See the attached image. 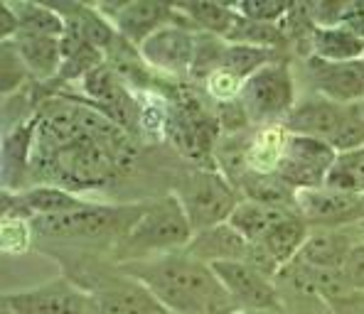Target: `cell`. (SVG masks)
I'll use <instances>...</instances> for the list:
<instances>
[{
	"label": "cell",
	"instance_id": "obj_1",
	"mask_svg": "<svg viewBox=\"0 0 364 314\" xmlns=\"http://www.w3.org/2000/svg\"><path fill=\"white\" fill-rule=\"evenodd\" d=\"M119 268L131 278L141 280L170 314L239 312L214 270L195 260L187 251L143 260V263H126Z\"/></svg>",
	"mask_w": 364,
	"mask_h": 314
},
{
	"label": "cell",
	"instance_id": "obj_2",
	"mask_svg": "<svg viewBox=\"0 0 364 314\" xmlns=\"http://www.w3.org/2000/svg\"><path fill=\"white\" fill-rule=\"evenodd\" d=\"M192 223L175 194L141 204L136 221L114 246L119 265L143 263L163 255L185 251L192 241Z\"/></svg>",
	"mask_w": 364,
	"mask_h": 314
},
{
	"label": "cell",
	"instance_id": "obj_3",
	"mask_svg": "<svg viewBox=\"0 0 364 314\" xmlns=\"http://www.w3.org/2000/svg\"><path fill=\"white\" fill-rule=\"evenodd\" d=\"M138 211H141V204L114 206L91 201L89 206L69 211V214L32 219V231H35V236L47 238V241H104V238H114L116 246L126 236L131 223L136 221Z\"/></svg>",
	"mask_w": 364,
	"mask_h": 314
},
{
	"label": "cell",
	"instance_id": "obj_4",
	"mask_svg": "<svg viewBox=\"0 0 364 314\" xmlns=\"http://www.w3.org/2000/svg\"><path fill=\"white\" fill-rule=\"evenodd\" d=\"M175 196L192 223V231L229 221L234 206L242 201V191L214 167L190 169L180 179Z\"/></svg>",
	"mask_w": 364,
	"mask_h": 314
},
{
	"label": "cell",
	"instance_id": "obj_5",
	"mask_svg": "<svg viewBox=\"0 0 364 314\" xmlns=\"http://www.w3.org/2000/svg\"><path fill=\"white\" fill-rule=\"evenodd\" d=\"M239 101H242L251 125L266 128L283 123L298 103L296 82H293L288 62L276 60L269 67L251 74L244 82Z\"/></svg>",
	"mask_w": 364,
	"mask_h": 314
},
{
	"label": "cell",
	"instance_id": "obj_6",
	"mask_svg": "<svg viewBox=\"0 0 364 314\" xmlns=\"http://www.w3.org/2000/svg\"><path fill=\"white\" fill-rule=\"evenodd\" d=\"M3 305L10 314H101L99 300L69 278L10 292L5 295Z\"/></svg>",
	"mask_w": 364,
	"mask_h": 314
},
{
	"label": "cell",
	"instance_id": "obj_7",
	"mask_svg": "<svg viewBox=\"0 0 364 314\" xmlns=\"http://www.w3.org/2000/svg\"><path fill=\"white\" fill-rule=\"evenodd\" d=\"M180 15V13H178ZM197 50V32L185 18L175 20V23L165 25L153 37H148L138 52H141L143 62L153 69L155 74L168 79H190L192 62H195Z\"/></svg>",
	"mask_w": 364,
	"mask_h": 314
},
{
	"label": "cell",
	"instance_id": "obj_8",
	"mask_svg": "<svg viewBox=\"0 0 364 314\" xmlns=\"http://www.w3.org/2000/svg\"><path fill=\"white\" fill-rule=\"evenodd\" d=\"M337 155L340 152L330 142L318 140V138L291 135L276 174L296 191L320 189L328 184V174Z\"/></svg>",
	"mask_w": 364,
	"mask_h": 314
},
{
	"label": "cell",
	"instance_id": "obj_9",
	"mask_svg": "<svg viewBox=\"0 0 364 314\" xmlns=\"http://www.w3.org/2000/svg\"><path fill=\"white\" fill-rule=\"evenodd\" d=\"M214 275L224 290L229 292L232 302L239 312H273L281 314L283 300L276 287V280L261 275L244 260H232V263L212 265Z\"/></svg>",
	"mask_w": 364,
	"mask_h": 314
},
{
	"label": "cell",
	"instance_id": "obj_10",
	"mask_svg": "<svg viewBox=\"0 0 364 314\" xmlns=\"http://www.w3.org/2000/svg\"><path fill=\"white\" fill-rule=\"evenodd\" d=\"M96 10L133 47H141L148 37H153L158 30H163L165 25L175 23L180 18L175 5L158 3V0H131V3L96 5Z\"/></svg>",
	"mask_w": 364,
	"mask_h": 314
},
{
	"label": "cell",
	"instance_id": "obj_11",
	"mask_svg": "<svg viewBox=\"0 0 364 314\" xmlns=\"http://www.w3.org/2000/svg\"><path fill=\"white\" fill-rule=\"evenodd\" d=\"M89 292L99 300L101 314H170L141 280L131 278L123 270L121 275L99 278Z\"/></svg>",
	"mask_w": 364,
	"mask_h": 314
},
{
	"label": "cell",
	"instance_id": "obj_12",
	"mask_svg": "<svg viewBox=\"0 0 364 314\" xmlns=\"http://www.w3.org/2000/svg\"><path fill=\"white\" fill-rule=\"evenodd\" d=\"M308 72L318 94L328 96L335 103L347 106L364 101V60L323 62L308 57Z\"/></svg>",
	"mask_w": 364,
	"mask_h": 314
},
{
	"label": "cell",
	"instance_id": "obj_13",
	"mask_svg": "<svg viewBox=\"0 0 364 314\" xmlns=\"http://www.w3.org/2000/svg\"><path fill=\"white\" fill-rule=\"evenodd\" d=\"M37 152V116L18 120L3 142V177L8 191L28 189L25 179L32 174Z\"/></svg>",
	"mask_w": 364,
	"mask_h": 314
},
{
	"label": "cell",
	"instance_id": "obj_14",
	"mask_svg": "<svg viewBox=\"0 0 364 314\" xmlns=\"http://www.w3.org/2000/svg\"><path fill=\"white\" fill-rule=\"evenodd\" d=\"M342 111H345L342 103H335L323 94H313L308 99L298 101L296 108L283 120V125L291 135L318 138V140L333 142L342 120Z\"/></svg>",
	"mask_w": 364,
	"mask_h": 314
},
{
	"label": "cell",
	"instance_id": "obj_15",
	"mask_svg": "<svg viewBox=\"0 0 364 314\" xmlns=\"http://www.w3.org/2000/svg\"><path fill=\"white\" fill-rule=\"evenodd\" d=\"M251 241H246L242 233L232 226L229 221L217 223V226L202 228L192 233V241L187 243L185 251L195 260L205 265L217 263H232V260H246Z\"/></svg>",
	"mask_w": 364,
	"mask_h": 314
},
{
	"label": "cell",
	"instance_id": "obj_16",
	"mask_svg": "<svg viewBox=\"0 0 364 314\" xmlns=\"http://www.w3.org/2000/svg\"><path fill=\"white\" fill-rule=\"evenodd\" d=\"M357 241L350 238V228H330V226H310L308 241H305L301 255L303 265L313 270L342 268L347 253L352 251Z\"/></svg>",
	"mask_w": 364,
	"mask_h": 314
},
{
	"label": "cell",
	"instance_id": "obj_17",
	"mask_svg": "<svg viewBox=\"0 0 364 314\" xmlns=\"http://www.w3.org/2000/svg\"><path fill=\"white\" fill-rule=\"evenodd\" d=\"M10 45L25 62L30 77L40 84L57 82L64 62L62 55V37H45V35H18Z\"/></svg>",
	"mask_w": 364,
	"mask_h": 314
},
{
	"label": "cell",
	"instance_id": "obj_18",
	"mask_svg": "<svg viewBox=\"0 0 364 314\" xmlns=\"http://www.w3.org/2000/svg\"><path fill=\"white\" fill-rule=\"evenodd\" d=\"M175 10L192 25L195 32L227 40L239 20V13L229 3H214V0H195V3H175Z\"/></svg>",
	"mask_w": 364,
	"mask_h": 314
},
{
	"label": "cell",
	"instance_id": "obj_19",
	"mask_svg": "<svg viewBox=\"0 0 364 314\" xmlns=\"http://www.w3.org/2000/svg\"><path fill=\"white\" fill-rule=\"evenodd\" d=\"M310 57L323 62H355L364 60V42L357 40L350 30L342 25L333 28H313L310 30Z\"/></svg>",
	"mask_w": 364,
	"mask_h": 314
},
{
	"label": "cell",
	"instance_id": "obj_20",
	"mask_svg": "<svg viewBox=\"0 0 364 314\" xmlns=\"http://www.w3.org/2000/svg\"><path fill=\"white\" fill-rule=\"evenodd\" d=\"M291 214H296V209H281V206L261 204V201L242 196V201L234 206L232 216H229V223L242 233L246 241H261L276 223H281Z\"/></svg>",
	"mask_w": 364,
	"mask_h": 314
},
{
	"label": "cell",
	"instance_id": "obj_21",
	"mask_svg": "<svg viewBox=\"0 0 364 314\" xmlns=\"http://www.w3.org/2000/svg\"><path fill=\"white\" fill-rule=\"evenodd\" d=\"M288 140H291V133L286 130L283 123L266 125L259 128L256 133H251V140H249L251 172L276 174L278 164H281L283 155H286Z\"/></svg>",
	"mask_w": 364,
	"mask_h": 314
},
{
	"label": "cell",
	"instance_id": "obj_22",
	"mask_svg": "<svg viewBox=\"0 0 364 314\" xmlns=\"http://www.w3.org/2000/svg\"><path fill=\"white\" fill-rule=\"evenodd\" d=\"M308 233H310V223L296 211V214L286 216L281 223H276V226L261 238V243L269 248L271 255L276 258V263L283 268V265L293 263V260L301 255L305 241H308Z\"/></svg>",
	"mask_w": 364,
	"mask_h": 314
},
{
	"label": "cell",
	"instance_id": "obj_23",
	"mask_svg": "<svg viewBox=\"0 0 364 314\" xmlns=\"http://www.w3.org/2000/svg\"><path fill=\"white\" fill-rule=\"evenodd\" d=\"M20 23L18 35H45V37H62L64 35V15L60 8L42 3H10Z\"/></svg>",
	"mask_w": 364,
	"mask_h": 314
},
{
	"label": "cell",
	"instance_id": "obj_24",
	"mask_svg": "<svg viewBox=\"0 0 364 314\" xmlns=\"http://www.w3.org/2000/svg\"><path fill=\"white\" fill-rule=\"evenodd\" d=\"M239 191H242V196H246V199L261 201V204L281 206V209H296L298 191L288 187L278 174L249 172L242 182V187H239Z\"/></svg>",
	"mask_w": 364,
	"mask_h": 314
},
{
	"label": "cell",
	"instance_id": "obj_25",
	"mask_svg": "<svg viewBox=\"0 0 364 314\" xmlns=\"http://www.w3.org/2000/svg\"><path fill=\"white\" fill-rule=\"evenodd\" d=\"M271 62H276V50H264V47L251 45H232V42H227L222 55V69L232 72L242 82H246L259 69L269 67Z\"/></svg>",
	"mask_w": 364,
	"mask_h": 314
},
{
	"label": "cell",
	"instance_id": "obj_26",
	"mask_svg": "<svg viewBox=\"0 0 364 314\" xmlns=\"http://www.w3.org/2000/svg\"><path fill=\"white\" fill-rule=\"evenodd\" d=\"M325 187L350 191V194H364V147L337 155Z\"/></svg>",
	"mask_w": 364,
	"mask_h": 314
},
{
	"label": "cell",
	"instance_id": "obj_27",
	"mask_svg": "<svg viewBox=\"0 0 364 314\" xmlns=\"http://www.w3.org/2000/svg\"><path fill=\"white\" fill-rule=\"evenodd\" d=\"M286 40V32L281 25H261L251 23L239 15L234 30L229 32L227 42L232 45H251V47H264V50H276L281 42Z\"/></svg>",
	"mask_w": 364,
	"mask_h": 314
},
{
	"label": "cell",
	"instance_id": "obj_28",
	"mask_svg": "<svg viewBox=\"0 0 364 314\" xmlns=\"http://www.w3.org/2000/svg\"><path fill=\"white\" fill-rule=\"evenodd\" d=\"M330 145L337 152H352L364 147V101L347 103L342 111V120Z\"/></svg>",
	"mask_w": 364,
	"mask_h": 314
},
{
	"label": "cell",
	"instance_id": "obj_29",
	"mask_svg": "<svg viewBox=\"0 0 364 314\" xmlns=\"http://www.w3.org/2000/svg\"><path fill=\"white\" fill-rule=\"evenodd\" d=\"M234 8H237V13L242 18L251 20V23L283 25L293 3H283V0H244V3H234Z\"/></svg>",
	"mask_w": 364,
	"mask_h": 314
},
{
	"label": "cell",
	"instance_id": "obj_30",
	"mask_svg": "<svg viewBox=\"0 0 364 314\" xmlns=\"http://www.w3.org/2000/svg\"><path fill=\"white\" fill-rule=\"evenodd\" d=\"M0 79H3L5 99L18 94L20 89L28 84V79H32L28 67H25V62L20 60V55L15 52V47L10 45V42H3V69H0Z\"/></svg>",
	"mask_w": 364,
	"mask_h": 314
},
{
	"label": "cell",
	"instance_id": "obj_31",
	"mask_svg": "<svg viewBox=\"0 0 364 314\" xmlns=\"http://www.w3.org/2000/svg\"><path fill=\"white\" fill-rule=\"evenodd\" d=\"M202 86H205L207 96L219 106V103H232V101H237L239 94H242L244 82L239 77H234L232 72H227V69H217V72H212L210 77H207V82L202 84Z\"/></svg>",
	"mask_w": 364,
	"mask_h": 314
},
{
	"label": "cell",
	"instance_id": "obj_32",
	"mask_svg": "<svg viewBox=\"0 0 364 314\" xmlns=\"http://www.w3.org/2000/svg\"><path fill=\"white\" fill-rule=\"evenodd\" d=\"M32 221L18 216H3V251L5 253H25L32 243Z\"/></svg>",
	"mask_w": 364,
	"mask_h": 314
},
{
	"label": "cell",
	"instance_id": "obj_33",
	"mask_svg": "<svg viewBox=\"0 0 364 314\" xmlns=\"http://www.w3.org/2000/svg\"><path fill=\"white\" fill-rule=\"evenodd\" d=\"M244 263H249L251 268L259 270L261 275H266V278H271V280H276V275L281 273V265L276 263V258H273L271 251L261 241H251Z\"/></svg>",
	"mask_w": 364,
	"mask_h": 314
},
{
	"label": "cell",
	"instance_id": "obj_34",
	"mask_svg": "<svg viewBox=\"0 0 364 314\" xmlns=\"http://www.w3.org/2000/svg\"><path fill=\"white\" fill-rule=\"evenodd\" d=\"M342 273L350 280V285L364 295V241H357L352 251L347 253L345 263H342Z\"/></svg>",
	"mask_w": 364,
	"mask_h": 314
},
{
	"label": "cell",
	"instance_id": "obj_35",
	"mask_svg": "<svg viewBox=\"0 0 364 314\" xmlns=\"http://www.w3.org/2000/svg\"><path fill=\"white\" fill-rule=\"evenodd\" d=\"M345 30H350L357 40L364 42V0H352V3H345L340 15V23Z\"/></svg>",
	"mask_w": 364,
	"mask_h": 314
},
{
	"label": "cell",
	"instance_id": "obj_36",
	"mask_svg": "<svg viewBox=\"0 0 364 314\" xmlns=\"http://www.w3.org/2000/svg\"><path fill=\"white\" fill-rule=\"evenodd\" d=\"M20 32V23H18V15L15 10L10 8V3L0 5V40L3 42H13Z\"/></svg>",
	"mask_w": 364,
	"mask_h": 314
},
{
	"label": "cell",
	"instance_id": "obj_37",
	"mask_svg": "<svg viewBox=\"0 0 364 314\" xmlns=\"http://www.w3.org/2000/svg\"><path fill=\"white\" fill-rule=\"evenodd\" d=\"M234 314H273V312H234Z\"/></svg>",
	"mask_w": 364,
	"mask_h": 314
},
{
	"label": "cell",
	"instance_id": "obj_38",
	"mask_svg": "<svg viewBox=\"0 0 364 314\" xmlns=\"http://www.w3.org/2000/svg\"><path fill=\"white\" fill-rule=\"evenodd\" d=\"M360 228H362V236H364V223H362V226H360ZM362 241H364V238H362Z\"/></svg>",
	"mask_w": 364,
	"mask_h": 314
}]
</instances>
